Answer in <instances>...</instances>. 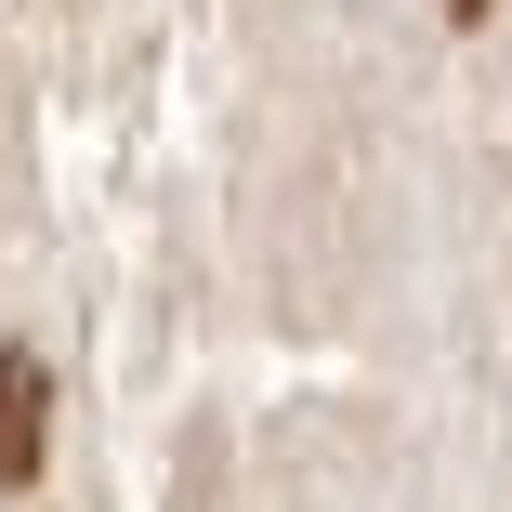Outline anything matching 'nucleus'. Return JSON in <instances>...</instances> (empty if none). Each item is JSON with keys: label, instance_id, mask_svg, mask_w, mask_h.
Returning a JSON list of instances; mask_svg holds the SVG:
<instances>
[{"label": "nucleus", "instance_id": "nucleus-1", "mask_svg": "<svg viewBox=\"0 0 512 512\" xmlns=\"http://www.w3.org/2000/svg\"><path fill=\"white\" fill-rule=\"evenodd\" d=\"M40 447H53V368L27 342H0V486H27Z\"/></svg>", "mask_w": 512, "mask_h": 512}]
</instances>
